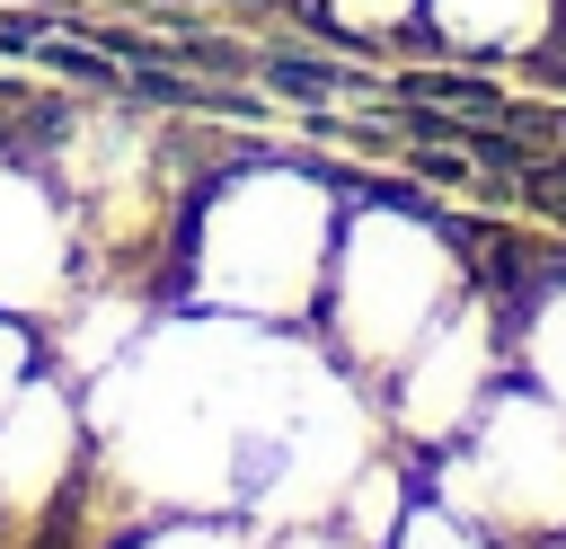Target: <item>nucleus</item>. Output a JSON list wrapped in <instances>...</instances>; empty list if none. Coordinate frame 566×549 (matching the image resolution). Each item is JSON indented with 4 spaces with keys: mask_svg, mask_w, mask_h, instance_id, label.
I'll use <instances>...</instances> for the list:
<instances>
[{
    "mask_svg": "<svg viewBox=\"0 0 566 549\" xmlns=\"http://www.w3.org/2000/svg\"><path fill=\"white\" fill-rule=\"evenodd\" d=\"M27 363H35V354H27V336H18V328H0V407H9V390L27 381Z\"/></svg>",
    "mask_w": 566,
    "mask_h": 549,
    "instance_id": "obj_2",
    "label": "nucleus"
},
{
    "mask_svg": "<svg viewBox=\"0 0 566 549\" xmlns=\"http://www.w3.org/2000/svg\"><path fill=\"white\" fill-rule=\"evenodd\" d=\"M44 53V71H62V80H88V89H115V62H97L88 44H35Z\"/></svg>",
    "mask_w": 566,
    "mask_h": 549,
    "instance_id": "obj_1",
    "label": "nucleus"
}]
</instances>
